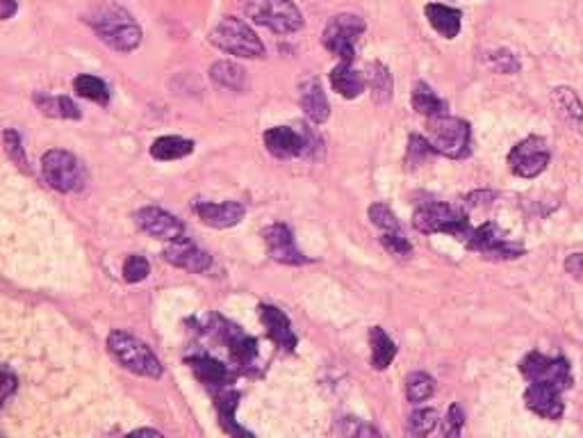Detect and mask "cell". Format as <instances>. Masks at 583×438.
<instances>
[{
    "instance_id": "obj_1",
    "label": "cell",
    "mask_w": 583,
    "mask_h": 438,
    "mask_svg": "<svg viewBox=\"0 0 583 438\" xmlns=\"http://www.w3.org/2000/svg\"><path fill=\"white\" fill-rule=\"evenodd\" d=\"M87 21L98 39L114 48V51L133 53L142 44V28H139L135 16L117 3H105L96 7Z\"/></svg>"
},
{
    "instance_id": "obj_2",
    "label": "cell",
    "mask_w": 583,
    "mask_h": 438,
    "mask_svg": "<svg viewBox=\"0 0 583 438\" xmlns=\"http://www.w3.org/2000/svg\"><path fill=\"white\" fill-rule=\"evenodd\" d=\"M108 350L112 352L114 359H117L123 368L135 372L139 377H151L160 379L162 377V363L155 352L151 350L144 340H139L133 334H126V331H112L108 336Z\"/></svg>"
},
{
    "instance_id": "obj_3",
    "label": "cell",
    "mask_w": 583,
    "mask_h": 438,
    "mask_svg": "<svg viewBox=\"0 0 583 438\" xmlns=\"http://www.w3.org/2000/svg\"><path fill=\"white\" fill-rule=\"evenodd\" d=\"M210 42L215 44L219 51L231 53L235 58L253 60L265 58V44L244 21L235 19V16H226L221 19L210 32Z\"/></svg>"
},
{
    "instance_id": "obj_4",
    "label": "cell",
    "mask_w": 583,
    "mask_h": 438,
    "mask_svg": "<svg viewBox=\"0 0 583 438\" xmlns=\"http://www.w3.org/2000/svg\"><path fill=\"white\" fill-rule=\"evenodd\" d=\"M415 229L422 233H447L463 242H467L472 233L470 217L465 210L454 204H442V201H431L417 208Z\"/></svg>"
},
{
    "instance_id": "obj_5",
    "label": "cell",
    "mask_w": 583,
    "mask_h": 438,
    "mask_svg": "<svg viewBox=\"0 0 583 438\" xmlns=\"http://www.w3.org/2000/svg\"><path fill=\"white\" fill-rule=\"evenodd\" d=\"M246 16L276 35H294L303 28V16L292 0H246Z\"/></svg>"
},
{
    "instance_id": "obj_6",
    "label": "cell",
    "mask_w": 583,
    "mask_h": 438,
    "mask_svg": "<svg viewBox=\"0 0 583 438\" xmlns=\"http://www.w3.org/2000/svg\"><path fill=\"white\" fill-rule=\"evenodd\" d=\"M429 142L440 156L458 160L470 153L472 144V128L467 121L458 117L438 115L429 119Z\"/></svg>"
},
{
    "instance_id": "obj_7",
    "label": "cell",
    "mask_w": 583,
    "mask_h": 438,
    "mask_svg": "<svg viewBox=\"0 0 583 438\" xmlns=\"http://www.w3.org/2000/svg\"><path fill=\"white\" fill-rule=\"evenodd\" d=\"M41 174H44L46 183L53 190L62 194L78 192L85 185V167H82V162L73 153L64 149H51L44 153Z\"/></svg>"
},
{
    "instance_id": "obj_8",
    "label": "cell",
    "mask_w": 583,
    "mask_h": 438,
    "mask_svg": "<svg viewBox=\"0 0 583 438\" xmlns=\"http://www.w3.org/2000/svg\"><path fill=\"white\" fill-rule=\"evenodd\" d=\"M520 372L529 384H545L556 391H568L572 388V368L563 356H545L540 352H531L522 359Z\"/></svg>"
},
{
    "instance_id": "obj_9",
    "label": "cell",
    "mask_w": 583,
    "mask_h": 438,
    "mask_svg": "<svg viewBox=\"0 0 583 438\" xmlns=\"http://www.w3.org/2000/svg\"><path fill=\"white\" fill-rule=\"evenodd\" d=\"M365 21L358 14H335L326 23L322 44L331 51L340 62L356 60V42L360 35H365Z\"/></svg>"
},
{
    "instance_id": "obj_10",
    "label": "cell",
    "mask_w": 583,
    "mask_h": 438,
    "mask_svg": "<svg viewBox=\"0 0 583 438\" xmlns=\"http://www.w3.org/2000/svg\"><path fill=\"white\" fill-rule=\"evenodd\" d=\"M549 158H552V153H549L547 142L543 137L531 135L513 146L508 153V167L520 178H536L547 169Z\"/></svg>"
},
{
    "instance_id": "obj_11",
    "label": "cell",
    "mask_w": 583,
    "mask_h": 438,
    "mask_svg": "<svg viewBox=\"0 0 583 438\" xmlns=\"http://www.w3.org/2000/svg\"><path fill=\"white\" fill-rule=\"evenodd\" d=\"M465 245L472 251H479V254L486 258H497V261H508V258H517L524 254V249L520 245H515L511 238H506V233L492 222L472 229Z\"/></svg>"
},
{
    "instance_id": "obj_12",
    "label": "cell",
    "mask_w": 583,
    "mask_h": 438,
    "mask_svg": "<svg viewBox=\"0 0 583 438\" xmlns=\"http://www.w3.org/2000/svg\"><path fill=\"white\" fill-rule=\"evenodd\" d=\"M262 240H265L267 254L274 258L276 263L283 265H306L308 258L301 254V249L297 247V240H294V233L287 224H272L262 231Z\"/></svg>"
},
{
    "instance_id": "obj_13",
    "label": "cell",
    "mask_w": 583,
    "mask_h": 438,
    "mask_svg": "<svg viewBox=\"0 0 583 438\" xmlns=\"http://www.w3.org/2000/svg\"><path fill=\"white\" fill-rule=\"evenodd\" d=\"M135 222H137L139 229H142L144 233L153 235L155 240L174 242V240L185 238V224L180 222L176 215H171V213H167V210H162V208L146 206L142 210H137Z\"/></svg>"
},
{
    "instance_id": "obj_14",
    "label": "cell",
    "mask_w": 583,
    "mask_h": 438,
    "mask_svg": "<svg viewBox=\"0 0 583 438\" xmlns=\"http://www.w3.org/2000/svg\"><path fill=\"white\" fill-rule=\"evenodd\" d=\"M162 256H164V261L178 267V270H185L192 274H203L205 270H210V265H212V256L208 254V251L196 247L194 242L187 238L169 242V245L164 247Z\"/></svg>"
},
{
    "instance_id": "obj_15",
    "label": "cell",
    "mask_w": 583,
    "mask_h": 438,
    "mask_svg": "<svg viewBox=\"0 0 583 438\" xmlns=\"http://www.w3.org/2000/svg\"><path fill=\"white\" fill-rule=\"evenodd\" d=\"M217 336L228 345V352H231V359L240 365V368H251L253 361L258 359V340L244 334L242 327H235V324L219 320Z\"/></svg>"
},
{
    "instance_id": "obj_16",
    "label": "cell",
    "mask_w": 583,
    "mask_h": 438,
    "mask_svg": "<svg viewBox=\"0 0 583 438\" xmlns=\"http://www.w3.org/2000/svg\"><path fill=\"white\" fill-rule=\"evenodd\" d=\"M265 146L267 151L272 153L276 158L290 160V158H299L306 156L308 153V135L301 131H294L290 126H276L269 128L265 133Z\"/></svg>"
},
{
    "instance_id": "obj_17",
    "label": "cell",
    "mask_w": 583,
    "mask_h": 438,
    "mask_svg": "<svg viewBox=\"0 0 583 438\" xmlns=\"http://www.w3.org/2000/svg\"><path fill=\"white\" fill-rule=\"evenodd\" d=\"M194 213L203 224L210 229H231V226L240 224L244 219V206L237 201H221V204H212V201H194Z\"/></svg>"
},
{
    "instance_id": "obj_18",
    "label": "cell",
    "mask_w": 583,
    "mask_h": 438,
    "mask_svg": "<svg viewBox=\"0 0 583 438\" xmlns=\"http://www.w3.org/2000/svg\"><path fill=\"white\" fill-rule=\"evenodd\" d=\"M524 404H527V409H531L536 416L547 420H561L565 411L561 391H556V388L545 384H529L527 393H524Z\"/></svg>"
},
{
    "instance_id": "obj_19",
    "label": "cell",
    "mask_w": 583,
    "mask_h": 438,
    "mask_svg": "<svg viewBox=\"0 0 583 438\" xmlns=\"http://www.w3.org/2000/svg\"><path fill=\"white\" fill-rule=\"evenodd\" d=\"M260 320L265 324L267 336L274 340V343L281 347L283 352H294L297 350V334H294L292 322L287 315L276 306H260Z\"/></svg>"
},
{
    "instance_id": "obj_20",
    "label": "cell",
    "mask_w": 583,
    "mask_h": 438,
    "mask_svg": "<svg viewBox=\"0 0 583 438\" xmlns=\"http://www.w3.org/2000/svg\"><path fill=\"white\" fill-rule=\"evenodd\" d=\"M299 103L303 112H306L310 121L315 124H324V121L331 117V105H328L326 92L322 83H319L317 76H308L301 80L299 85Z\"/></svg>"
},
{
    "instance_id": "obj_21",
    "label": "cell",
    "mask_w": 583,
    "mask_h": 438,
    "mask_svg": "<svg viewBox=\"0 0 583 438\" xmlns=\"http://www.w3.org/2000/svg\"><path fill=\"white\" fill-rule=\"evenodd\" d=\"M187 365L192 368L196 379L203 381L208 388H224L231 384V379H233V372L228 370V365L212 359V356L208 354L187 356Z\"/></svg>"
},
{
    "instance_id": "obj_22",
    "label": "cell",
    "mask_w": 583,
    "mask_h": 438,
    "mask_svg": "<svg viewBox=\"0 0 583 438\" xmlns=\"http://www.w3.org/2000/svg\"><path fill=\"white\" fill-rule=\"evenodd\" d=\"M426 19H429L431 28L438 32L440 37L445 39H456L461 35V26H463V14L456 7L442 5V3H429L424 7Z\"/></svg>"
},
{
    "instance_id": "obj_23",
    "label": "cell",
    "mask_w": 583,
    "mask_h": 438,
    "mask_svg": "<svg viewBox=\"0 0 583 438\" xmlns=\"http://www.w3.org/2000/svg\"><path fill=\"white\" fill-rule=\"evenodd\" d=\"M331 87L342 96V99H358V96L365 92V80L356 69H353V62H340L338 67L331 71Z\"/></svg>"
},
{
    "instance_id": "obj_24",
    "label": "cell",
    "mask_w": 583,
    "mask_h": 438,
    "mask_svg": "<svg viewBox=\"0 0 583 438\" xmlns=\"http://www.w3.org/2000/svg\"><path fill=\"white\" fill-rule=\"evenodd\" d=\"M552 101L556 105L558 115L568 121L572 131L583 135V105L579 101V96L574 94L570 87H556L552 92Z\"/></svg>"
},
{
    "instance_id": "obj_25",
    "label": "cell",
    "mask_w": 583,
    "mask_h": 438,
    "mask_svg": "<svg viewBox=\"0 0 583 438\" xmlns=\"http://www.w3.org/2000/svg\"><path fill=\"white\" fill-rule=\"evenodd\" d=\"M194 151V142L187 140V137H178V135H167V137H158L151 146V156L160 162H171V160H180L185 156H190Z\"/></svg>"
},
{
    "instance_id": "obj_26",
    "label": "cell",
    "mask_w": 583,
    "mask_h": 438,
    "mask_svg": "<svg viewBox=\"0 0 583 438\" xmlns=\"http://www.w3.org/2000/svg\"><path fill=\"white\" fill-rule=\"evenodd\" d=\"M210 80L217 87L231 89V92H242L246 87V71L237 62L221 60L210 67Z\"/></svg>"
},
{
    "instance_id": "obj_27",
    "label": "cell",
    "mask_w": 583,
    "mask_h": 438,
    "mask_svg": "<svg viewBox=\"0 0 583 438\" xmlns=\"http://www.w3.org/2000/svg\"><path fill=\"white\" fill-rule=\"evenodd\" d=\"M35 103L46 117H55V119H80L82 117L80 108L69 99V96L35 94Z\"/></svg>"
},
{
    "instance_id": "obj_28",
    "label": "cell",
    "mask_w": 583,
    "mask_h": 438,
    "mask_svg": "<svg viewBox=\"0 0 583 438\" xmlns=\"http://www.w3.org/2000/svg\"><path fill=\"white\" fill-rule=\"evenodd\" d=\"M369 345H372V368H390L394 356H397V345L392 343V338L381 327H372L369 329Z\"/></svg>"
},
{
    "instance_id": "obj_29",
    "label": "cell",
    "mask_w": 583,
    "mask_h": 438,
    "mask_svg": "<svg viewBox=\"0 0 583 438\" xmlns=\"http://www.w3.org/2000/svg\"><path fill=\"white\" fill-rule=\"evenodd\" d=\"M413 108L415 112H420L424 117H438V115H445L447 105L445 101L440 99L438 94L433 92V89L426 85V83H417L413 87Z\"/></svg>"
},
{
    "instance_id": "obj_30",
    "label": "cell",
    "mask_w": 583,
    "mask_h": 438,
    "mask_svg": "<svg viewBox=\"0 0 583 438\" xmlns=\"http://www.w3.org/2000/svg\"><path fill=\"white\" fill-rule=\"evenodd\" d=\"M369 89L374 103H388L392 99V73L381 62H374L369 69Z\"/></svg>"
},
{
    "instance_id": "obj_31",
    "label": "cell",
    "mask_w": 583,
    "mask_h": 438,
    "mask_svg": "<svg viewBox=\"0 0 583 438\" xmlns=\"http://www.w3.org/2000/svg\"><path fill=\"white\" fill-rule=\"evenodd\" d=\"M73 89H76L78 96H82V99H87V101H94V103H101V105L110 101V87L105 85L101 78L89 76V73L73 80Z\"/></svg>"
},
{
    "instance_id": "obj_32",
    "label": "cell",
    "mask_w": 583,
    "mask_h": 438,
    "mask_svg": "<svg viewBox=\"0 0 583 438\" xmlns=\"http://www.w3.org/2000/svg\"><path fill=\"white\" fill-rule=\"evenodd\" d=\"M237 402H240V395H237L235 391H221L217 395L219 420H221V425H224V429H226L228 434H249V432H244V429H240V427L235 425Z\"/></svg>"
},
{
    "instance_id": "obj_33",
    "label": "cell",
    "mask_w": 583,
    "mask_h": 438,
    "mask_svg": "<svg viewBox=\"0 0 583 438\" xmlns=\"http://www.w3.org/2000/svg\"><path fill=\"white\" fill-rule=\"evenodd\" d=\"M435 391V381L426 372H410L406 379V397L408 402L420 404L424 400H429Z\"/></svg>"
},
{
    "instance_id": "obj_34",
    "label": "cell",
    "mask_w": 583,
    "mask_h": 438,
    "mask_svg": "<svg viewBox=\"0 0 583 438\" xmlns=\"http://www.w3.org/2000/svg\"><path fill=\"white\" fill-rule=\"evenodd\" d=\"M369 219H372V224L376 226V229L381 231V235L404 233V229H401V224H399L397 215L392 213V208H390V206H385V204H374L372 208H369Z\"/></svg>"
},
{
    "instance_id": "obj_35",
    "label": "cell",
    "mask_w": 583,
    "mask_h": 438,
    "mask_svg": "<svg viewBox=\"0 0 583 438\" xmlns=\"http://www.w3.org/2000/svg\"><path fill=\"white\" fill-rule=\"evenodd\" d=\"M438 420H440L438 411L420 409V411L410 413L406 432H408V436H426V434H431L435 427H438Z\"/></svg>"
},
{
    "instance_id": "obj_36",
    "label": "cell",
    "mask_w": 583,
    "mask_h": 438,
    "mask_svg": "<svg viewBox=\"0 0 583 438\" xmlns=\"http://www.w3.org/2000/svg\"><path fill=\"white\" fill-rule=\"evenodd\" d=\"M149 274H151V263L146 261L144 256L133 254L123 261V279H126L128 283H139V281L149 279Z\"/></svg>"
},
{
    "instance_id": "obj_37",
    "label": "cell",
    "mask_w": 583,
    "mask_h": 438,
    "mask_svg": "<svg viewBox=\"0 0 583 438\" xmlns=\"http://www.w3.org/2000/svg\"><path fill=\"white\" fill-rule=\"evenodd\" d=\"M3 140H5V151H7V156H10L19 167L28 169V158H26V151H23V140H21V135L16 133V131H12V128H7V131L3 133Z\"/></svg>"
},
{
    "instance_id": "obj_38",
    "label": "cell",
    "mask_w": 583,
    "mask_h": 438,
    "mask_svg": "<svg viewBox=\"0 0 583 438\" xmlns=\"http://www.w3.org/2000/svg\"><path fill=\"white\" fill-rule=\"evenodd\" d=\"M490 67L497 73H517L520 71V62H517L515 55L511 51H497L490 53Z\"/></svg>"
},
{
    "instance_id": "obj_39",
    "label": "cell",
    "mask_w": 583,
    "mask_h": 438,
    "mask_svg": "<svg viewBox=\"0 0 583 438\" xmlns=\"http://www.w3.org/2000/svg\"><path fill=\"white\" fill-rule=\"evenodd\" d=\"M338 434H344V436H367V434L369 436H379V429L365 425L363 420H358V418H344V420H340Z\"/></svg>"
},
{
    "instance_id": "obj_40",
    "label": "cell",
    "mask_w": 583,
    "mask_h": 438,
    "mask_svg": "<svg viewBox=\"0 0 583 438\" xmlns=\"http://www.w3.org/2000/svg\"><path fill=\"white\" fill-rule=\"evenodd\" d=\"M383 247L390 251L394 256H408L413 247H410V242L406 238V233H392V235H383L381 238Z\"/></svg>"
},
{
    "instance_id": "obj_41",
    "label": "cell",
    "mask_w": 583,
    "mask_h": 438,
    "mask_svg": "<svg viewBox=\"0 0 583 438\" xmlns=\"http://www.w3.org/2000/svg\"><path fill=\"white\" fill-rule=\"evenodd\" d=\"M463 423H465V413L458 404H451L449 413L445 418V427H442V434L445 436H458L463 432Z\"/></svg>"
},
{
    "instance_id": "obj_42",
    "label": "cell",
    "mask_w": 583,
    "mask_h": 438,
    "mask_svg": "<svg viewBox=\"0 0 583 438\" xmlns=\"http://www.w3.org/2000/svg\"><path fill=\"white\" fill-rule=\"evenodd\" d=\"M16 388H19V379H16L12 375V370L5 365L3 368V397H0V400H3V407L7 402H10V397L14 395Z\"/></svg>"
},
{
    "instance_id": "obj_43",
    "label": "cell",
    "mask_w": 583,
    "mask_h": 438,
    "mask_svg": "<svg viewBox=\"0 0 583 438\" xmlns=\"http://www.w3.org/2000/svg\"><path fill=\"white\" fill-rule=\"evenodd\" d=\"M565 270H568V274L572 279L583 281V251L565 258Z\"/></svg>"
},
{
    "instance_id": "obj_44",
    "label": "cell",
    "mask_w": 583,
    "mask_h": 438,
    "mask_svg": "<svg viewBox=\"0 0 583 438\" xmlns=\"http://www.w3.org/2000/svg\"><path fill=\"white\" fill-rule=\"evenodd\" d=\"M0 3H3V14H0L3 21H10L12 16L19 12V3H16V0H0Z\"/></svg>"
},
{
    "instance_id": "obj_45",
    "label": "cell",
    "mask_w": 583,
    "mask_h": 438,
    "mask_svg": "<svg viewBox=\"0 0 583 438\" xmlns=\"http://www.w3.org/2000/svg\"><path fill=\"white\" fill-rule=\"evenodd\" d=\"M135 434H155V436H162V432H158V429H137Z\"/></svg>"
}]
</instances>
